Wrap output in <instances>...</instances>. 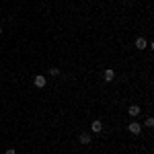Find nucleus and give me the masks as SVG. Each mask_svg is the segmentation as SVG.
Wrapping results in <instances>:
<instances>
[{
    "instance_id": "20e7f679",
    "label": "nucleus",
    "mask_w": 154,
    "mask_h": 154,
    "mask_svg": "<svg viewBox=\"0 0 154 154\" xmlns=\"http://www.w3.org/2000/svg\"><path fill=\"white\" fill-rule=\"evenodd\" d=\"M91 130H93V134H101V131H103V123H101L99 119H95L93 125H91Z\"/></svg>"
},
{
    "instance_id": "f257e3e1",
    "label": "nucleus",
    "mask_w": 154,
    "mask_h": 154,
    "mask_svg": "<svg viewBox=\"0 0 154 154\" xmlns=\"http://www.w3.org/2000/svg\"><path fill=\"white\" fill-rule=\"evenodd\" d=\"M128 130H130V134L138 136V134H142V123H138V121H131L130 125H128Z\"/></svg>"
},
{
    "instance_id": "423d86ee",
    "label": "nucleus",
    "mask_w": 154,
    "mask_h": 154,
    "mask_svg": "<svg viewBox=\"0 0 154 154\" xmlns=\"http://www.w3.org/2000/svg\"><path fill=\"white\" fill-rule=\"evenodd\" d=\"M128 113H130L131 117H138V115L142 113V109H140V107H138V105H131L130 109H128Z\"/></svg>"
},
{
    "instance_id": "9b49d317",
    "label": "nucleus",
    "mask_w": 154,
    "mask_h": 154,
    "mask_svg": "<svg viewBox=\"0 0 154 154\" xmlns=\"http://www.w3.org/2000/svg\"><path fill=\"white\" fill-rule=\"evenodd\" d=\"M0 33H2V27H0Z\"/></svg>"
},
{
    "instance_id": "39448f33",
    "label": "nucleus",
    "mask_w": 154,
    "mask_h": 154,
    "mask_svg": "<svg viewBox=\"0 0 154 154\" xmlns=\"http://www.w3.org/2000/svg\"><path fill=\"white\" fill-rule=\"evenodd\" d=\"M146 48H148V41L144 37H138L136 39V49H146Z\"/></svg>"
},
{
    "instance_id": "1a4fd4ad",
    "label": "nucleus",
    "mask_w": 154,
    "mask_h": 154,
    "mask_svg": "<svg viewBox=\"0 0 154 154\" xmlns=\"http://www.w3.org/2000/svg\"><path fill=\"white\" fill-rule=\"evenodd\" d=\"M49 74H51V76H58V74H60V68H56V66H54V68H49Z\"/></svg>"
},
{
    "instance_id": "f03ea898",
    "label": "nucleus",
    "mask_w": 154,
    "mask_h": 154,
    "mask_svg": "<svg viewBox=\"0 0 154 154\" xmlns=\"http://www.w3.org/2000/svg\"><path fill=\"white\" fill-rule=\"evenodd\" d=\"M33 82H35V86H37V88H43V86L48 84V78H45L43 74H37V76H35V80H33Z\"/></svg>"
},
{
    "instance_id": "0eeeda50",
    "label": "nucleus",
    "mask_w": 154,
    "mask_h": 154,
    "mask_svg": "<svg viewBox=\"0 0 154 154\" xmlns=\"http://www.w3.org/2000/svg\"><path fill=\"white\" fill-rule=\"evenodd\" d=\"M103 76H105V80H107V82H113V80H115V72L111 70V68H107Z\"/></svg>"
},
{
    "instance_id": "9d476101",
    "label": "nucleus",
    "mask_w": 154,
    "mask_h": 154,
    "mask_svg": "<svg viewBox=\"0 0 154 154\" xmlns=\"http://www.w3.org/2000/svg\"><path fill=\"white\" fill-rule=\"evenodd\" d=\"M4 154H17V150H14V148H8V150H6Z\"/></svg>"
},
{
    "instance_id": "6e6552de",
    "label": "nucleus",
    "mask_w": 154,
    "mask_h": 154,
    "mask_svg": "<svg viewBox=\"0 0 154 154\" xmlns=\"http://www.w3.org/2000/svg\"><path fill=\"white\" fill-rule=\"evenodd\" d=\"M144 125H146V128H152V125H154V119H152V117H146Z\"/></svg>"
},
{
    "instance_id": "7ed1b4c3",
    "label": "nucleus",
    "mask_w": 154,
    "mask_h": 154,
    "mask_svg": "<svg viewBox=\"0 0 154 154\" xmlns=\"http://www.w3.org/2000/svg\"><path fill=\"white\" fill-rule=\"evenodd\" d=\"M91 140H93L91 131H82V134L78 136V142H80V144H84V146H86V144H91Z\"/></svg>"
}]
</instances>
